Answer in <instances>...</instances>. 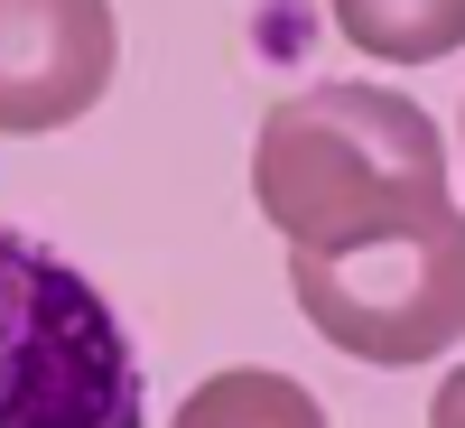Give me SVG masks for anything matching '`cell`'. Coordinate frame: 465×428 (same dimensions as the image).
Segmentation results:
<instances>
[{"mask_svg":"<svg viewBox=\"0 0 465 428\" xmlns=\"http://www.w3.org/2000/svg\"><path fill=\"white\" fill-rule=\"evenodd\" d=\"M252 196L289 233V252H335L391 224L456 214L447 140L410 94L372 85H307L261 122L252 149Z\"/></svg>","mask_w":465,"mask_h":428,"instance_id":"cell-1","label":"cell"},{"mask_svg":"<svg viewBox=\"0 0 465 428\" xmlns=\"http://www.w3.org/2000/svg\"><path fill=\"white\" fill-rule=\"evenodd\" d=\"M0 428H149L112 298L19 224H0Z\"/></svg>","mask_w":465,"mask_h":428,"instance_id":"cell-2","label":"cell"},{"mask_svg":"<svg viewBox=\"0 0 465 428\" xmlns=\"http://www.w3.org/2000/svg\"><path fill=\"white\" fill-rule=\"evenodd\" d=\"M289 289L335 354L354 363H429L465 335V224H391L335 252H289Z\"/></svg>","mask_w":465,"mask_h":428,"instance_id":"cell-3","label":"cell"},{"mask_svg":"<svg viewBox=\"0 0 465 428\" xmlns=\"http://www.w3.org/2000/svg\"><path fill=\"white\" fill-rule=\"evenodd\" d=\"M112 10L103 0H0V131H65L112 85Z\"/></svg>","mask_w":465,"mask_h":428,"instance_id":"cell-4","label":"cell"},{"mask_svg":"<svg viewBox=\"0 0 465 428\" xmlns=\"http://www.w3.org/2000/svg\"><path fill=\"white\" fill-rule=\"evenodd\" d=\"M168 428H326L317 392H298L289 373H270V363H232L214 382H196L186 392V410Z\"/></svg>","mask_w":465,"mask_h":428,"instance_id":"cell-5","label":"cell"},{"mask_svg":"<svg viewBox=\"0 0 465 428\" xmlns=\"http://www.w3.org/2000/svg\"><path fill=\"white\" fill-rule=\"evenodd\" d=\"M344 28L363 37V47H401V56H447L456 47V10H344Z\"/></svg>","mask_w":465,"mask_h":428,"instance_id":"cell-6","label":"cell"}]
</instances>
